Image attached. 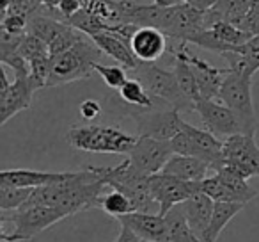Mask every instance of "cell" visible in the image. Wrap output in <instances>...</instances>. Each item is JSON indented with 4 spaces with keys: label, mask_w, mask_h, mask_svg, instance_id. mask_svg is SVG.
Masks as SVG:
<instances>
[{
    "label": "cell",
    "mask_w": 259,
    "mask_h": 242,
    "mask_svg": "<svg viewBox=\"0 0 259 242\" xmlns=\"http://www.w3.org/2000/svg\"><path fill=\"white\" fill-rule=\"evenodd\" d=\"M100 178L110 189L121 191L126 194L135 206V212H160V206L151 194L149 187V177L139 171L130 159L119 162L117 166H91Z\"/></svg>",
    "instance_id": "obj_3"
},
{
    "label": "cell",
    "mask_w": 259,
    "mask_h": 242,
    "mask_svg": "<svg viewBox=\"0 0 259 242\" xmlns=\"http://www.w3.org/2000/svg\"><path fill=\"white\" fill-rule=\"evenodd\" d=\"M243 209V203L236 201H215L213 206V216L209 221L208 228L202 233V240L204 242H217L219 235L224 231V228L227 226L231 219L236 216L240 210Z\"/></svg>",
    "instance_id": "obj_28"
},
{
    "label": "cell",
    "mask_w": 259,
    "mask_h": 242,
    "mask_svg": "<svg viewBox=\"0 0 259 242\" xmlns=\"http://www.w3.org/2000/svg\"><path fill=\"white\" fill-rule=\"evenodd\" d=\"M66 214L57 206L50 205H22L15 210H2L0 214V223H11L13 231H0L2 242H23L30 240L41 231L48 230L64 219Z\"/></svg>",
    "instance_id": "obj_6"
},
{
    "label": "cell",
    "mask_w": 259,
    "mask_h": 242,
    "mask_svg": "<svg viewBox=\"0 0 259 242\" xmlns=\"http://www.w3.org/2000/svg\"><path fill=\"white\" fill-rule=\"evenodd\" d=\"M155 4L160 6V8H169V6H174L176 2L174 0H155Z\"/></svg>",
    "instance_id": "obj_41"
},
{
    "label": "cell",
    "mask_w": 259,
    "mask_h": 242,
    "mask_svg": "<svg viewBox=\"0 0 259 242\" xmlns=\"http://www.w3.org/2000/svg\"><path fill=\"white\" fill-rule=\"evenodd\" d=\"M23 38H25V34H13L9 30L0 29V59L16 54L20 50Z\"/></svg>",
    "instance_id": "obj_35"
},
{
    "label": "cell",
    "mask_w": 259,
    "mask_h": 242,
    "mask_svg": "<svg viewBox=\"0 0 259 242\" xmlns=\"http://www.w3.org/2000/svg\"><path fill=\"white\" fill-rule=\"evenodd\" d=\"M94 72L100 73L103 82L107 84L112 91H119L124 86L126 80H128V70L121 64L114 66V64H101V62H96Z\"/></svg>",
    "instance_id": "obj_34"
},
{
    "label": "cell",
    "mask_w": 259,
    "mask_h": 242,
    "mask_svg": "<svg viewBox=\"0 0 259 242\" xmlns=\"http://www.w3.org/2000/svg\"><path fill=\"white\" fill-rule=\"evenodd\" d=\"M132 77L139 79L146 86V89L153 96L160 98L170 107L178 111H195V103L181 91L180 82L176 79V73L169 70L156 66L155 62H142L135 70H130Z\"/></svg>",
    "instance_id": "obj_9"
},
{
    "label": "cell",
    "mask_w": 259,
    "mask_h": 242,
    "mask_svg": "<svg viewBox=\"0 0 259 242\" xmlns=\"http://www.w3.org/2000/svg\"><path fill=\"white\" fill-rule=\"evenodd\" d=\"M219 100L236 114L241 134L255 135L257 118L252 100V75L227 68V75L224 77V82L220 86Z\"/></svg>",
    "instance_id": "obj_7"
},
{
    "label": "cell",
    "mask_w": 259,
    "mask_h": 242,
    "mask_svg": "<svg viewBox=\"0 0 259 242\" xmlns=\"http://www.w3.org/2000/svg\"><path fill=\"white\" fill-rule=\"evenodd\" d=\"M80 116H82L85 121H93V119H96L98 116L101 114V105L98 103L96 100H83L82 103H80Z\"/></svg>",
    "instance_id": "obj_38"
},
{
    "label": "cell",
    "mask_w": 259,
    "mask_h": 242,
    "mask_svg": "<svg viewBox=\"0 0 259 242\" xmlns=\"http://www.w3.org/2000/svg\"><path fill=\"white\" fill-rule=\"evenodd\" d=\"M108 185L100 178V175L87 166L82 171H73L71 177L57 184L36 187L27 203L29 205H50L57 206L68 216L100 206V198Z\"/></svg>",
    "instance_id": "obj_2"
},
{
    "label": "cell",
    "mask_w": 259,
    "mask_h": 242,
    "mask_svg": "<svg viewBox=\"0 0 259 242\" xmlns=\"http://www.w3.org/2000/svg\"><path fill=\"white\" fill-rule=\"evenodd\" d=\"M195 112H199L206 130L215 134L217 137L227 139L231 135L241 132L240 121H238L236 114L220 100L199 98V100H195Z\"/></svg>",
    "instance_id": "obj_17"
},
{
    "label": "cell",
    "mask_w": 259,
    "mask_h": 242,
    "mask_svg": "<svg viewBox=\"0 0 259 242\" xmlns=\"http://www.w3.org/2000/svg\"><path fill=\"white\" fill-rule=\"evenodd\" d=\"M201 191L215 201H236L243 205L257 196V191L248 184L247 178L227 166H222L219 171L204 178L201 182Z\"/></svg>",
    "instance_id": "obj_11"
},
{
    "label": "cell",
    "mask_w": 259,
    "mask_h": 242,
    "mask_svg": "<svg viewBox=\"0 0 259 242\" xmlns=\"http://www.w3.org/2000/svg\"><path fill=\"white\" fill-rule=\"evenodd\" d=\"M250 4L252 0H217L213 8L204 11V29H209L217 22H229L241 27L250 11Z\"/></svg>",
    "instance_id": "obj_24"
},
{
    "label": "cell",
    "mask_w": 259,
    "mask_h": 242,
    "mask_svg": "<svg viewBox=\"0 0 259 242\" xmlns=\"http://www.w3.org/2000/svg\"><path fill=\"white\" fill-rule=\"evenodd\" d=\"M0 125H6L18 112L30 107L37 89L29 77H15V82H9L4 70H0Z\"/></svg>",
    "instance_id": "obj_15"
},
{
    "label": "cell",
    "mask_w": 259,
    "mask_h": 242,
    "mask_svg": "<svg viewBox=\"0 0 259 242\" xmlns=\"http://www.w3.org/2000/svg\"><path fill=\"white\" fill-rule=\"evenodd\" d=\"M130 47L142 62H156L169 52V38L156 27H139L132 36Z\"/></svg>",
    "instance_id": "obj_20"
},
{
    "label": "cell",
    "mask_w": 259,
    "mask_h": 242,
    "mask_svg": "<svg viewBox=\"0 0 259 242\" xmlns=\"http://www.w3.org/2000/svg\"><path fill=\"white\" fill-rule=\"evenodd\" d=\"M114 242H144L141 237H139L135 231H132L128 226H124V224H121V231H119V237L115 238Z\"/></svg>",
    "instance_id": "obj_39"
},
{
    "label": "cell",
    "mask_w": 259,
    "mask_h": 242,
    "mask_svg": "<svg viewBox=\"0 0 259 242\" xmlns=\"http://www.w3.org/2000/svg\"><path fill=\"white\" fill-rule=\"evenodd\" d=\"M119 223L128 226L139 235L142 240L148 242H169L170 228L165 216L155 212H132L119 217Z\"/></svg>",
    "instance_id": "obj_19"
},
{
    "label": "cell",
    "mask_w": 259,
    "mask_h": 242,
    "mask_svg": "<svg viewBox=\"0 0 259 242\" xmlns=\"http://www.w3.org/2000/svg\"><path fill=\"white\" fill-rule=\"evenodd\" d=\"M224 166L243 178L259 177V146L254 135L234 134L224 141Z\"/></svg>",
    "instance_id": "obj_13"
},
{
    "label": "cell",
    "mask_w": 259,
    "mask_h": 242,
    "mask_svg": "<svg viewBox=\"0 0 259 242\" xmlns=\"http://www.w3.org/2000/svg\"><path fill=\"white\" fill-rule=\"evenodd\" d=\"M101 55H103V52L89 36L82 38L71 48L52 57L48 87L64 86L69 82L89 79L94 73V66L101 59Z\"/></svg>",
    "instance_id": "obj_4"
},
{
    "label": "cell",
    "mask_w": 259,
    "mask_h": 242,
    "mask_svg": "<svg viewBox=\"0 0 259 242\" xmlns=\"http://www.w3.org/2000/svg\"><path fill=\"white\" fill-rule=\"evenodd\" d=\"M117 94L124 103L132 105V107H139V109H153V107H158V105H169L163 100H160V98L153 96V94L146 89L144 84L139 79H135V77L126 80L124 86L117 91Z\"/></svg>",
    "instance_id": "obj_27"
},
{
    "label": "cell",
    "mask_w": 259,
    "mask_h": 242,
    "mask_svg": "<svg viewBox=\"0 0 259 242\" xmlns=\"http://www.w3.org/2000/svg\"><path fill=\"white\" fill-rule=\"evenodd\" d=\"M73 171H37V169H4L0 173V184L15 187H43L57 184L71 177Z\"/></svg>",
    "instance_id": "obj_21"
},
{
    "label": "cell",
    "mask_w": 259,
    "mask_h": 242,
    "mask_svg": "<svg viewBox=\"0 0 259 242\" xmlns=\"http://www.w3.org/2000/svg\"><path fill=\"white\" fill-rule=\"evenodd\" d=\"M82 9V2L80 0H61V4H59V15H61V20L62 22L68 23L69 18L73 15Z\"/></svg>",
    "instance_id": "obj_37"
},
{
    "label": "cell",
    "mask_w": 259,
    "mask_h": 242,
    "mask_svg": "<svg viewBox=\"0 0 259 242\" xmlns=\"http://www.w3.org/2000/svg\"><path fill=\"white\" fill-rule=\"evenodd\" d=\"M32 187H15V185L0 184V210H15L25 205L32 196Z\"/></svg>",
    "instance_id": "obj_33"
},
{
    "label": "cell",
    "mask_w": 259,
    "mask_h": 242,
    "mask_svg": "<svg viewBox=\"0 0 259 242\" xmlns=\"http://www.w3.org/2000/svg\"><path fill=\"white\" fill-rule=\"evenodd\" d=\"M188 43H176L169 48H176L178 52H181L185 59L190 62L192 72L195 75L197 80V87H199V94L201 98H211V100H219V93H220V86L224 82V77L227 75V70H220L215 68L213 64H209L204 59H199L195 54H192L187 48Z\"/></svg>",
    "instance_id": "obj_18"
},
{
    "label": "cell",
    "mask_w": 259,
    "mask_h": 242,
    "mask_svg": "<svg viewBox=\"0 0 259 242\" xmlns=\"http://www.w3.org/2000/svg\"><path fill=\"white\" fill-rule=\"evenodd\" d=\"M172 153L174 150L170 141L139 135L135 146L128 153V159L139 171L151 177V175L160 173L163 169V166L172 157Z\"/></svg>",
    "instance_id": "obj_16"
},
{
    "label": "cell",
    "mask_w": 259,
    "mask_h": 242,
    "mask_svg": "<svg viewBox=\"0 0 259 242\" xmlns=\"http://www.w3.org/2000/svg\"><path fill=\"white\" fill-rule=\"evenodd\" d=\"M222 57L227 59L231 70L254 77L259 70V36H252L240 52H227Z\"/></svg>",
    "instance_id": "obj_26"
},
{
    "label": "cell",
    "mask_w": 259,
    "mask_h": 242,
    "mask_svg": "<svg viewBox=\"0 0 259 242\" xmlns=\"http://www.w3.org/2000/svg\"><path fill=\"white\" fill-rule=\"evenodd\" d=\"M98 209H101L105 214L115 217V219L126 216V214L135 212V206H134V203H132V199L126 194H122L121 191H115V189L105 191L103 194H101L100 206H98Z\"/></svg>",
    "instance_id": "obj_32"
},
{
    "label": "cell",
    "mask_w": 259,
    "mask_h": 242,
    "mask_svg": "<svg viewBox=\"0 0 259 242\" xmlns=\"http://www.w3.org/2000/svg\"><path fill=\"white\" fill-rule=\"evenodd\" d=\"M213 206H215V199L209 198L206 192L195 191L190 198H187L181 203L183 209V216L187 219V224L195 235L202 238V233L208 228L209 221L213 216Z\"/></svg>",
    "instance_id": "obj_22"
},
{
    "label": "cell",
    "mask_w": 259,
    "mask_h": 242,
    "mask_svg": "<svg viewBox=\"0 0 259 242\" xmlns=\"http://www.w3.org/2000/svg\"><path fill=\"white\" fill-rule=\"evenodd\" d=\"M250 38L252 34L241 29L240 25H234L229 22H217L209 29H202L201 32L194 34L188 45H195L199 48L224 55L227 52H240L241 47Z\"/></svg>",
    "instance_id": "obj_12"
},
{
    "label": "cell",
    "mask_w": 259,
    "mask_h": 242,
    "mask_svg": "<svg viewBox=\"0 0 259 242\" xmlns=\"http://www.w3.org/2000/svg\"><path fill=\"white\" fill-rule=\"evenodd\" d=\"M167 223L170 228L169 242H204L199 235H195L187 224V219L183 216L181 205H176L165 214Z\"/></svg>",
    "instance_id": "obj_30"
},
{
    "label": "cell",
    "mask_w": 259,
    "mask_h": 242,
    "mask_svg": "<svg viewBox=\"0 0 259 242\" xmlns=\"http://www.w3.org/2000/svg\"><path fill=\"white\" fill-rule=\"evenodd\" d=\"M82 2V8H85V9H91L94 4H96L98 0H80Z\"/></svg>",
    "instance_id": "obj_43"
},
{
    "label": "cell",
    "mask_w": 259,
    "mask_h": 242,
    "mask_svg": "<svg viewBox=\"0 0 259 242\" xmlns=\"http://www.w3.org/2000/svg\"><path fill=\"white\" fill-rule=\"evenodd\" d=\"M187 4H190L192 8H195V9H199V11H208L209 8H213L215 6V2L217 0H185Z\"/></svg>",
    "instance_id": "obj_40"
},
{
    "label": "cell",
    "mask_w": 259,
    "mask_h": 242,
    "mask_svg": "<svg viewBox=\"0 0 259 242\" xmlns=\"http://www.w3.org/2000/svg\"><path fill=\"white\" fill-rule=\"evenodd\" d=\"M169 52L174 57V73H176V79L180 82V87L188 98L195 103V100L201 98L199 94V87H197V80H195V75L192 72V66L187 59L181 55V52H178L176 48H169Z\"/></svg>",
    "instance_id": "obj_29"
},
{
    "label": "cell",
    "mask_w": 259,
    "mask_h": 242,
    "mask_svg": "<svg viewBox=\"0 0 259 242\" xmlns=\"http://www.w3.org/2000/svg\"><path fill=\"white\" fill-rule=\"evenodd\" d=\"M248 13H255V15H259V0H252L250 11H248Z\"/></svg>",
    "instance_id": "obj_42"
},
{
    "label": "cell",
    "mask_w": 259,
    "mask_h": 242,
    "mask_svg": "<svg viewBox=\"0 0 259 242\" xmlns=\"http://www.w3.org/2000/svg\"><path fill=\"white\" fill-rule=\"evenodd\" d=\"M151 194L160 206V216H165L172 206L181 205L195 191H201V182H185L181 178L165 173H155L149 177Z\"/></svg>",
    "instance_id": "obj_14"
},
{
    "label": "cell",
    "mask_w": 259,
    "mask_h": 242,
    "mask_svg": "<svg viewBox=\"0 0 259 242\" xmlns=\"http://www.w3.org/2000/svg\"><path fill=\"white\" fill-rule=\"evenodd\" d=\"M27 27H29V18L20 13H6L2 15V25L0 29L9 30L13 34H27Z\"/></svg>",
    "instance_id": "obj_36"
},
{
    "label": "cell",
    "mask_w": 259,
    "mask_h": 242,
    "mask_svg": "<svg viewBox=\"0 0 259 242\" xmlns=\"http://www.w3.org/2000/svg\"><path fill=\"white\" fill-rule=\"evenodd\" d=\"M115 9L121 23L156 27L169 38V41H174V45L188 43L194 34L204 29V13L187 2L160 8L156 4L144 6L132 0H115Z\"/></svg>",
    "instance_id": "obj_1"
},
{
    "label": "cell",
    "mask_w": 259,
    "mask_h": 242,
    "mask_svg": "<svg viewBox=\"0 0 259 242\" xmlns=\"http://www.w3.org/2000/svg\"><path fill=\"white\" fill-rule=\"evenodd\" d=\"M91 40L100 47V50L103 52L105 55H108V57H112L114 61H117L119 64L124 66L128 72L130 70H135L139 64H141V61H139L137 55L134 54L132 47H130V43L119 40V38L114 36V34L100 32V34L91 36Z\"/></svg>",
    "instance_id": "obj_25"
},
{
    "label": "cell",
    "mask_w": 259,
    "mask_h": 242,
    "mask_svg": "<svg viewBox=\"0 0 259 242\" xmlns=\"http://www.w3.org/2000/svg\"><path fill=\"white\" fill-rule=\"evenodd\" d=\"M68 23L89 38L100 32H110V29H112V23H108L107 20L94 15V13H91L89 9H85V8H82L76 15H73Z\"/></svg>",
    "instance_id": "obj_31"
},
{
    "label": "cell",
    "mask_w": 259,
    "mask_h": 242,
    "mask_svg": "<svg viewBox=\"0 0 259 242\" xmlns=\"http://www.w3.org/2000/svg\"><path fill=\"white\" fill-rule=\"evenodd\" d=\"M162 173L181 178V180H185V182H202L204 178H208L209 175L215 173V169H213L206 160L197 159V157L172 153V157H170L165 166H163Z\"/></svg>",
    "instance_id": "obj_23"
},
{
    "label": "cell",
    "mask_w": 259,
    "mask_h": 242,
    "mask_svg": "<svg viewBox=\"0 0 259 242\" xmlns=\"http://www.w3.org/2000/svg\"><path fill=\"white\" fill-rule=\"evenodd\" d=\"M110 105L134 119L135 125H137L139 135L170 141L181 130V125H183V119L180 118V111L169 107V105H158V107L153 109H139L124 103L121 98H119V101H110Z\"/></svg>",
    "instance_id": "obj_8"
},
{
    "label": "cell",
    "mask_w": 259,
    "mask_h": 242,
    "mask_svg": "<svg viewBox=\"0 0 259 242\" xmlns=\"http://www.w3.org/2000/svg\"><path fill=\"white\" fill-rule=\"evenodd\" d=\"M66 139L73 148L82 152L128 155L139 137L110 125H75L69 128Z\"/></svg>",
    "instance_id": "obj_5"
},
{
    "label": "cell",
    "mask_w": 259,
    "mask_h": 242,
    "mask_svg": "<svg viewBox=\"0 0 259 242\" xmlns=\"http://www.w3.org/2000/svg\"><path fill=\"white\" fill-rule=\"evenodd\" d=\"M174 153L202 159L215 171L224 166V141L209 130H201L183 119L181 130L170 139Z\"/></svg>",
    "instance_id": "obj_10"
}]
</instances>
